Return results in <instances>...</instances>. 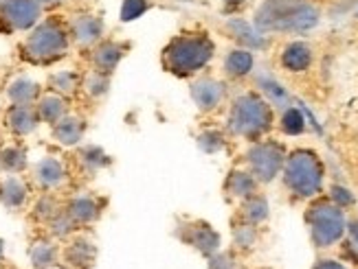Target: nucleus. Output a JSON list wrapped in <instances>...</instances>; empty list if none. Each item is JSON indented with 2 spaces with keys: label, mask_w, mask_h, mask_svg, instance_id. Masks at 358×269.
I'll list each match as a JSON object with an SVG mask.
<instances>
[{
  "label": "nucleus",
  "mask_w": 358,
  "mask_h": 269,
  "mask_svg": "<svg viewBox=\"0 0 358 269\" xmlns=\"http://www.w3.org/2000/svg\"><path fill=\"white\" fill-rule=\"evenodd\" d=\"M319 9L306 0H264L253 26L259 33H303L319 24Z\"/></svg>",
  "instance_id": "obj_1"
},
{
  "label": "nucleus",
  "mask_w": 358,
  "mask_h": 269,
  "mask_svg": "<svg viewBox=\"0 0 358 269\" xmlns=\"http://www.w3.org/2000/svg\"><path fill=\"white\" fill-rule=\"evenodd\" d=\"M69 46L71 31L66 24L57 18H49L31 29L20 46V57L34 66H51L69 53Z\"/></svg>",
  "instance_id": "obj_2"
},
{
  "label": "nucleus",
  "mask_w": 358,
  "mask_h": 269,
  "mask_svg": "<svg viewBox=\"0 0 358 269\" xmlns=\"http://www.w3.org/2000/svg\"><path fill=\"white\" fill-rule=\"evenodd\" d=\"M213 51L215 46L205 33H182L167 42L161 61L167 72L176 77H192L209 64Z\"/></svg>",
  "instance_id": "obj_3"
},
{
  "label": "nucleus",
  "mask_w": 358,
  "mask_h": 269,
  "mask_svg": "<svg viewBox=\"0 0 358 269\" xmlns=\"http://www.w3.org/2000/svg\"><path fill=\"white\" fill-rule=\"evenodd\" d=\"M273 128V109L271 103L259 97L257 92H244L233 101L229 112L231 134L242 136L246 140H257Z\"/></svg>",
  "instance_id": "obj_4"
},
{
  "label": "nucleus",
  "mask_w": 358,
  "mask_h": 269,
  "mask_svg": "<svg viewBox=\"0 0 358 269\" xmlns=\"http://www.w3.org/2000/svg\"><path fill=\"white\" fill-rule=\"evenodd\" d=\"M286 188L297 197L310 199L323 188L325 169L321 157L313 149H297L286 155V162L282 169Z\"/></svg>",
  "instance_id": "obj_5"
},
{
  "label": "nucleus",
  "mask_w": 358,
  "mask_h": 269,
  "mask_svg": "<svg viewBox=\"0 0 358 269\" xmlns=\"http://www.w3.org/2000/svg\"><path fill=\"white\" fill-rule=\"evenodd\" d=\"M306 224L315 247L328 249L345 236L348 219L343 208H338L332 199H317L315 203H310L306 213Z\"/></svg>",
  "instance_id": "obj_6"
},
{
  "label": "nucleus",
  "mask_w": 358,
  "mask_h": 269,
  "mask_svg": "<svg viewBox=\"0 0 358 269\" xmlns=\"http://www.w3.org/2000/svg\"><path fill=\"white\" fill-rule=\"evenodd\" d=\"M246 162H248L251 176L259 184H268L282 173L284 162H286V151L275 140H259L248 147Z\"/></svg>",
  "instance_id": "obj_7"
},
{
  "label": "nucleus",
  "mask_w": 358,
  "mask_h": 269,
  "mask_svg": "<svg viewBox=\"0 0 358 269\" xmlns=\"http://www.w3.org/2000/svg\"><path fill=\"white\" fill-rule=\"evenodd\" d=\"M40 15L42 5L38 0H0V29L7 33L34 29Z\"/></svg>",
  "instance_id": "obj_8"
},
{
  "label": "nucleus",
  "mask_w": 358,
  "mask_h": 269,
  "mask_svg": "<svg viewBox=\"0 0 358 269\" xmlns=\"http://www.w3.org/2000/svg\"><path fill=\"white\" fill-rule=\"evenodd\" d=\"M176 236L180 239V243L194 247L198 254L202 256H211L220 249V234L213 230L211 224L202 219H187L182 224L176 226Z\"/></svg>",
  "instance_id": "obj_9"
},
{
  "label": "nucleus",
  "mask_w": 358,
  "mask_h": 269,
  "mask_svg": "<svg viewBox=\"0 0 358 269\" xmlns=\"http://www.w3.org/2000/svg\"><path fill=\"white\" fill-rule=\"evenodd\" d=\"M95 261H97V245L88 236L73 234L62 245L59 263L66 269H92Z\"/></svg>",
  "instance_id": "obj_10"
},
{
  "label": "nucleus",
  "mask_w": 358,
  "mask_h": 269,
  "mask_svg": "<svg viewBox=\"0 0 358 269\" xmlns=\"http://www.w3.org/2000/svg\"><path fill=\"white\" fill-rule=\"evenodd\" d=\"M69 171L64 167V162L57 160L53 155H46L42 160H38L31 169V180L40 188L42 193H53L57 188L66 182Z\"/></svg>",
  "instance_id": "obj_11"
},
{
  "label": "nucleus",
  "mask_w": 358,
  "mask_h": 269,
  "mask_svg": "<svg viewBox=\"0 0 358 269\" xmlns=\"http://www.w3.org/2000/svg\"><path fill=\"white\" fill-rule=\"evenodd\" d=\"M64 210L75 221L77 228L92 226L103 215V201L95 195L80 193V195H73L71 199L64 201Z\"/></svg>",
  "instance_id": "obj_12"
},
{
  "label": "nucleus",
  "mask_w": 358,
  "mask_h": 269,
  "mask_svg": "<svg viewBox=\"0 0 358 269\" xmlns=\"http://www.w3.org/2000/svg\"><path fill=\"white\" fill-rule=\"evenodd\" d=\"M5 128L18 138L31 136L40 125V116L36 112V105H9L5 109Z\"/></svg>",
  "instance_id": "obj_13"
},
{
  "label": "nucleus",
  "mask_w": 358,
  "mask_h": 269,
  "mask_svg": "<svg viewBox=\"0 0 358 269\" xmlns=\"http://www.w3.org/2000/svg\"><path fill=\"white\" fill-rule=\"evenodd\" d=\"M123 57H126V44L115 42V40L97 42L92 46V53H90L92 70H99L103 75H113Z\"/></svg>",
  "instance_id": "obj_14"
},
{
  "label": "nucleus",
  "mask_w": 358,
  "mask_h": 269,
  "mask_svg": "<svg viewBox=\"0 0 358 269\" xmlns=\"http://www.w3.org/2000/svg\"><path fill=\"white\" fill-rule=\"evenodd\" d=\"M192 99L200 112H213L224 99V84L213 77H202L192 84Z\"/></svg>",
  "instance_id": "obj_15"
},
{
  "label": "nucleus",
  "mask_w": 358,
  "mask_h": 269,
  "mask_svg": "<svg viewBox=\"0 0 358 269\" xmlns=\"http://www.w3.org/2000/svg\"><path fill=\"white\" fill-rule=\"evenodd\" d=\"M59 252L62 245L57 243V239H53V236H40V239L31 241L27 254L34 269H51L59 265Z\"/></svg>",
  "instance_id": "obj_16"
},
{
  "label": "nucleus",
  "mask_w": 358,
  "mask_h": 269,
  "mask_svg": "<svg viewBox=\"0 0 358 269\" xmlns=\"http://www.w3.org/2000/svg\"><path fill=\"white\" fill-rule=\"evenodd\" d=\"M51 136L62 147L82 145V140L86 136V121L80 118V116H75V114L62 116L55 125H51Z\"/></svg>",
  "instance_id": "obj_17"
},
{
  "label": "nucleus",
  "mask_w": 358,
  "mask_h": 269,
  "mask_svg": "<svg viewBox=\"0 0 358 269\" xmlns=\"http://www.w3.org/2000/svg\"><path fill=\"white\" fill-rule=\"evenodd\" d=\"M29 201V184L20 176H0V203L7 210H22Z\"/></svg>",
  "instance_id": "obj_18"
},
{
  "label": "nucleus",
  "mask_w": 358,
  "mask_h": 269,
  "mask_svg": "<svg viewBox=\"0 0 358 269\" xmlns=\"http://www.w3.org/2000/svg\"><path fill=\"white\" fill-rule=\"evenodd\" d=\"M69 31H71V40L80 46H95L97 42H101L103 22L97 15H77L71 22Z\"/></svg>",
  "instance_id": "obj_19"
},
{
  "label": "nucleus",
  "mask_w": 358,
  "mask_h": 269,
  "mask_svg": "<svg viewBox=\"0 0 358 269\" xmlns=\"http://www.w3.org/2000/svg\"><path fill=\"white\" fill-rule=\"evenodd\" d=\"M227 29L231 31V36L236 38L246 51H262V49H266V46H268V40L264 38L253 24H248L246 20L233 18V20H229Z\"/></svg>",
  "instance_id": "obj_20"
},
{
  "label": "nucleus",
  "mask_w": 358,
  "mask_h": 269,
  "mask_svg": "<svg viewBox=\"0 0 358 269\" xmlns=\"http://www.w3.org/2000/svg\"><path fill=\"white\" fill-rule=\"evenodd\" d=\"M36 112L40 116V123L55 125L62 116L69 114L66 97H62V94H55V92H46V94H42V97L38 99Z\"/></svg>",
  "instance_id": "obj_21"
},
{
  "label": "nucleus",
  "mask_w": 358,
  "mask_h": 269,
  "mask_svg": "<svg viewBox=\"0 0 358 269\" xmlns=\"http://www.w3.org/2000/svg\"><path fill=\"white\" fill-rule=\"evenodd\" d=\"M40 97H42L40 84L34 82V79H29V77L13 79L7 88V99L13 105H36Z\"/></svg>",
  "instance_id": "obj_22"
},
{
  "label": "nucleus",
  "mask_w": 358,
  "mask_h": 269,
  "mask_svg": "<svg viewBox=\"0 0 358 269\" xmlns=\"http://www.w3.org/2000/svg\"><path fill=\"white\" fill-rule=\"evenodd\" d=\"M27 167H29L27 147L18 145V142L0 147V173L3 176H20Z\"/></svg>",
  "instance_id": "obj_23"
},
{
  "label": "nucleus",
  "mask_w": 358,
  "mask_h": 269,
  "mask_svg": "<svg viewBox=\"0 0 358 269\" xmlns=\"http://www.w3.org/2000/svg\"><path fill=\"white\" fill-rule=\"evenodd\" d=\"M75 160L80 171H84L86 176H95V173L103 171L106 167H110V155H108L101 147L97 145H84L77 149Z\"/></svg>",
  "instance_id": "obj_24"
},
{
  "label": "nucleus",
  "mask_w": 358,
  "mask_h": 269,
  "mask_svg": "<svg viewBox=\"0 0 358 269\" xmlns=\"http://www.w3.org/2000/svg\"><path fill=\"white\" fill-rule=\"evenodd\" d=\"M313 64V51L303 42H292L288 44L282 53V66L290 72H303Z\"/></svg>",
  "instance_id": "obj_25"
},
{
  "label": "nucleus",
  "mask_w": 358,
  "mask_h": 269,
  "mask_svg": "<svg viewBox=\"0 0 358 269\" xmlns=\"http://www.w3.org/2000/svg\"><path fill=\"white\" fill-rule=\"evenodd\" d=\"M257 180L251 176V171H231L229 178L224 182V191L231 197H238V199H246L257 193Z\"/></svg>",
  "instance_id": "obj_26"
},
{
  "label": "nucleus",
  "mask_w": 358,
  "mask_h": 269,
  "mask_svg": "<svg viewBox=\"0 0 358 269\" xmlns=\"http://www.w3.org/2000/svg\"><path fill=\"white\" fill-rule=\"evenodd\" d=\"M242 221H246V224H253V226H259L264 224V221L268 219V201L264 195H251L242 199Z\"/></svg>",
  "instance_id": "obj_27"
},
{
  "label": "nucleus",
  "mask_w": 358,
  "mask_h": 269,
  "mask_svg": "<svg viewBox=\"0 0 358 269\" xmlns=\"http://www.w3.org/2000/svg\"><path fill=\"white\" fill-rule=\"evenodd\" d=\"M253 53L246 51V49H236L231 51L224 59V72L233 79H240V77H246L248 72L253 70Z\"/></svg>",
  "instance_id": "obj_28"
},
{
  "label": "nucleus",
  "mask_w": 358,
  "mask_h": 269,
  "mask_svg": "<svg viewBox=\"0 0 358 269\" xmlns=\"http://www.w3.org/2000/svg\"><path fill=\"white\" fill-rule=\"evenodd\" d=\"M82 88V77L73 70H57L49 77V90L62 97H71Z\"/></svg>",
  "instance_id": "obj_29"
},
{
  "label": "nucleus",
  "mask_w": 358,
  "mask_h": 269,
  "mask_svg": "<svg viewBox=\"0 0 358 269\" xmlns=\"http://www.w3.org/2000/svg\"><path fill=\"white\" fill-rule=\"evenodd\" d=\"M62 206H64V203H62L53 193H42L40 195V199L34 203V210H31V217H34L36 221H38V224H49V221L62 210Z\"/></svg>",
  "instance_id": "obj_30"
},
{
  "label": "nucleus",
  "mask_w": 358,
  "mask_h": 269,
  "mask_svg": "<svg viewBox=\"0 0 358 269\" xmlns=\"http://www.w3.org/2000/svg\"><path fill=\"white\" fill-rule=\"evenodd\" d=\"M257 84H259V88H262V92H264V97H266L268 103H273V105H277V107H282V109L290 107V101H288L286 90H284L282 86H279L273 77H268V75H259Z\"/></svg>",
  "instance_id": "obj_31"
},
{
  "label": "nucleus",
  "mask_w": 358,
  "mask_h": 269,
  "mask_svg": "<svg viewBox=\"0 0 358 269\" xmlns=\"http://www.w3.org/2000/svg\"><path fill=\"white\" fill-rule=\"evenodd\" d=\"M82 88L90 99H101L110 90V75H103L99 70H90L82 79Z\"/></svg>",
  "instance_id": "obj_32"
},
{
  "label": "nucleus",
  "mask_w": 358,
  "mask_h": 269,
  "mask_svg": "<svg viewBox=\"0 0 358 269\" xmlns=\"http://www.w3.org/2000/svg\"><path fill=\"white\" fill-rule=\"evenodd\" d=\"M46 228H49V236H53V239H57V241H66L69 236H73L77 232L75 221L66 215L64 206H62V210L49 221V224H46Z\"/></svg>",
  "instance_id": "obj_33"
},
{
  "label": "nucleus",
  "mask_w": 358,
  "mask_h": 269,
  "mask_svg": "<svg viewBox=\"0 0 358 269\" xmlns=\"http://www.w3.org/2000/svg\"><path fill=\"white\" fill-rule=\"evenodd\" d=\"M233 245H236L238 249H242V252L253 249L257 245V226L242 221L240 226L233 228Z\"/></svg>",
  "instance_id": "obj_34"
},
{
  "label": "nucleus",
  "mask_w": 358,
  "mask_h": 269,
  "mask_svg": "<svg viewBox=\"0 0 358 269\" xmlns=\"http://www.w3.org/2000/svg\"><path fill=\"white\" fill-rule=\"evenodd\" d=\"M306 130V118L297 107H286L282 116V132L288 136H299Z\"/></svg>",
  "instance_id": "obj_35"
},
{
  "label": "nucleus",
  "mask_w": 358,
  "mask_h": 269,
  "mask_svg": "<svg viewBox=\"0 0 358 269\" xmlns=\"http://www.w3.org/2000/svg\"><path fill=\"white\" fill-rule=\"evenodd\" d=\"M198 147L205 153H217L224 149V136L215 130H207L198 136Z\"/></svg>",
  "instance_id": "obj_36"
},
{
  "label": "nucleus",
  "mask_w": 358,
  "mask_h": 269,
  "mask_svg": "<svg viewBox=\"0 0 358 269\" xmlns=\"http://www.w3.org/2000/svg\"><path fill=\"white\" fill-rule=\"evenodd\" d=\"M150 9V3L148 0H126L121 7V20L123 22H132L136 18H141V15Z\"/></svg>",
  "instance_id": "obj_37"
},
{
  "label": "nucleus",
  "mask_w": 358,
  "mask_h": 269,
  "mask_svg": "<svg viewBox=\"0 0 358 269\" xmlns=\"http://www.w3.org/2000/svg\"><path fill=\"white\" fill-rule=\"evenodd\" d=\"M207 269H238V263H236V256H233L231 252L217 249L215 254L209 256Z\"/></svg>",
  "instance_id": "obj_38"
},
{
  "label": "nucleus",
  "mask_w": 358,
  "mask_h": 269,
  "mask_svg": "<svg viewBox=\"0 0 358 269\" xmlns=\"http://www.w3.org/2000/svg\"><path fill=\"white\" fill-rule=\"evenodd\" d=\"M330 199L338 206V208H350V206H354V195L350 193V188H345V186H338V184H334L332 188H330Z\"/></svg>",
  "instance_id": "obj_39"
},
{
  "label": "nucleus",
  "mask_w": 358,
  "mask_h": 269,
  "mask_svg": "<svg viewBox=\"0 0 358 269\" xmlns=\"http://www.w3.org/2000/svg\"><path fill=\"white\" fill-rule=\"evenodd\" d=\"M345 232L350 234V245H352L354 249H358V219H352V221H348Z\"/></svg>",
  "instance_id": "obj_40"
},
{
  "label": "nucleus",
  "mask_w": 358,
  "mask_h": 269,
  "mask_svg": "<svg viewBox=\"0 0 358 269\" xmlns=\"http://www.w3.org/2000/svg\"><path fill=\"white\" fill-rule=\"evenodd\" d=\"M313 269H348V267L334 259H323V261H317V265Z\"/></svg>",
  "instance_id": "obj_41"
},
{
  "label": "nucleus",
  "mask_w": 358,
  "mask_h": 269,
  "mask_svg": "<svg viewBox=\"0 0 358 269\" xmlns=\"http://www.w3.org/2000/svg\"><path fill=\"white\" fill-rule=\"evenodd\" d=\"M224 3H227V7H238L244 3V0H224Z\"/></svg>",
  "instance_id": "obj_42"
},
{
  "label": "nucleus",
  "mask_w": 358,
  "mask_h": 269,
  "mask_svg": "<svg viewBox=\"0 0 358 269\" xmlns=\"http://www.w3.org/2000/svg\"><path fill=\"white\" fill-rule=\"evenodd\" d=\"M3 261H5V241L0 239V263H3Z\"/></svg>",
  "instance_id": "obj_43"
},
{
  "label": "nucleus",
  "mask_w": 358,
  "mask_h": 269,
  "mask_svg": "<svg viewBox=\"0 0 358 269\" xmlns=\"http://www.w3.org/2000/svg\"><path fill=\"white\" fill-rule=\"evenodd\" d=\"M38 3L42 5V3H59V0H38Z\"/></svg>",
  "instance_id": "obj_44"
},
{
  "label": "nucleus",
  "mask_w": 358,
  "mask_h": 269,
  "mask_svg": "<svg viewBox=\"0 0 358 269\" xmlns=\"http://www.w3.org/2000/svg\"><path fill=\"white\" fill-rule=\"evenodd\" d=\"M51 269H66L64 265H55V267H51Z\"/></svg>",
  "instance_id": "obj_45"
},
{
  "label": "nucleus",
  "mask_w": 358,
  "mask_h": 269,
  "mask_svg": "<svg viewBox=\"0 0 358 269\" xmlns=\"http://www.w3.org/2000/svg\"><path fill=\"white\" fill-rule=\"evenodd\" d=\"M0 114H3V107H0Z\"/></svg>",
  "instance_id": "obj_46"
},
{
  "label": "nucleus",
  "mask_w": 358,
  "mask_h": 269,
  "mask_svg": "<svg viewBox=\"0 0 358 269\" xmlns=\"http://www.w3.org/2000/svg\"><path fill=\"white\" fill-rule=\"evenodd\" d=\"M356 18H358V11H356Z\"/></svg>",
  "instance_id": "obj_47"
}]
</instances>
